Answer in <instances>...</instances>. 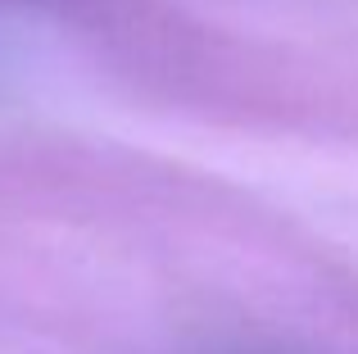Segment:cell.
Listing matches in <instances>:
<instances>
[]
</instances>
